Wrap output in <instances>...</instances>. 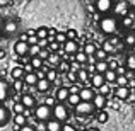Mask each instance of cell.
<instances>
[{
  "mask_svg": "<svg viewBox=\"0 0 135 131\" xmlns=\"http://www.w3.org/2000/svg\"><path fill=\"white\" fill-rule=\"evenodd\" d=\"M94 88L92 87H80L79 90V97L80 101H92V97H94Z\"/></svg>",
  "mask_w": 135,
  "mask_h": 131,
  "instance_id": "11",
  "label": "cell"
},
{
  "mask_svg": "<svg viewBox=\"0 0 135 131\" xmlns=\"http://www.w3.org/2000/svg\"><path fill=\"white\" fill-rule=\"evenodd\" d=\"M22 70H24V73H29V72H34V68L31 66V63H26V65L22 66Z\"/></svg>",
  "mask_w": 135,
  "mask_h": 131,
  "instance_id": "52",
  "label": "cell"
},
{
  "mask_svg": "<svg viewBox=\"0 0 135 131\" xmlns=\"http://www.w3.org/2000/svg\"><path fill=\"white\" fill-rule=\"evenodd\" d=\"M62 131H79V129L72 124H62Z\"/></svg>",
  "mask_w": 135,
  "mask_h": 131,
  "instance_id": "49",
  "label": "cell"
},
{
  "mask_svg": "<svg viewBox=\"0 0 135 131\" xmlns=\"http://www.w3.org/2000/svg\"><path fill=\"white\" fill-rule=\"evenodd\" d=\"M10 2H12V0H0V7H5V5H9Z\"/></svg>",
  "mask_w": 135,
  "mask_h": 131,
  "instance_id": "55",
  "label": "cell"
},
{
  "mask_svg": "<svg viewBox=\"0 0 135 131\" xmlns=\"http://www.w3.org/2000/svg\"><path fill=\"white\" fill-rule=\"evenodd\" d=\"M34 34H36L38 39H41V38H46V36H48V27H38V29L34 31Z\"/></svg>",
  "mask_w": 135,
  "mask_h": 131,
  "instance_id": "40",
  "label": "cell"
},
{
  "mask_svg": "<svg viewBox=\"0 0 135 131\" xmlns=\"http://www.w3.org/2000/svg\"><path fill=\"white\" fill-rule=\"evenodd\" d=\"M111 7H113V0H94V9L99 14L111 12Z\"/></svg>",
  "mask_w": 135,
  "mask_h": 131,
  "instance_id": "6",
  "label": "cell"
},
{
  "mask_svg": "<svg viewBox=\"0 0 135 131\" xmlns=\"http://www.w3.org/2000/svg\"><path fill=\"white\" fill-rule=\"evenodd\" d=\"M29 63H31V66H33L34 70H36V68H41V66H43V60H41L38 55H36V56H31V58H29Z\"/></svg>",
  "mask_w": 135,
  "mask_h": 131,
  "instance_id": "31",
  "label": "cell"
},
{
  "mask_svg": "<svg viewBox=\"0 0 135 131\" xmlns=\"http://www.w3.org/2000/svg\"><path fill=\"white\" fill-rule=\"evenodd\" d=\"M125 68L127 70H135V58H133V55L127 56V66Z\"/></svg>",
  "mask_w": 135,
  "mask_h": 131,
  "instance_id": "42",
  "label": "cell"
},
{
  "mask_svg": "<svg viewBox=\"0 0 135 131\" xmlns=\"http://www.w3.org/2000/svg\"><path fill=\"white\" fill-rule=\"evenodd\" d=\"M67 97H69V88L63 87V85L55 92V99H56V102H65V101H67Z\"/></svg>",
  "mask_w": 135,
  "mask_h": 131,
  "instance_id": "18",
  "label": "cell"
},
{
  "mask_svg": "<svg viewBox=\"0 0 135 131\" xmlns=\"http://www.w3.org/2000/svg\"><path fill=\"white\" fill-rule=\"evenodd\" d=\"M9 94H10V85L5 82V80L0 78V102L5 101V99L9 97Z\"/></svg>",
  "mask_w": 135,
  "mask_h": 131,
  "instance_id": "15",
  "label": "cell"
},
{
  "mask_svg": "<svg viewBox=\"0 0 135 131\" xmlns=\"http://www.w3.org/2000/svg\"><path fill=\"white\" fill-rule=\"evenodd\" d=\"M98 94H103V95H106V97H108V95L111 94V88H109V83H108V82H104L103 85H99V87H98Z\"/></svg>",
  "mask_w": 135,
  "mask_h": 131,
  "instance_id": "37",
  "label": "cell"
},
{
  "mask_svg": "<svg viewBox=\"0 0 135 131\" xmlns=\"http://www.w3.org/2000/svg\"><path fill=\"white\" fill-rule=\"evenodd\" d=\"M92 56L96 58V61H98V60H108V53H106L103 48H96V51H94Z\"/></svg>",
  "mask_w": 135,
  "mask_h": 131,
  "instance_id": "32",
  "label": "cell"
},
{
  "mask_svg": "<svg viewBox=\"0 0 135 131\" xmlns=\"http://www.w3.org/2000/svg\"><path fill=\"white\" fill-rule=\"evenodd\" d=\"M87 10H89L91 14H94V12H96V9H94V5H92V3H87Z\"/></svg>",
  "mask_w": 135,
  "mask_h": 131,
  "instance_id": "54",
  "label": "cell"
},
{
  "mask_svg": "<svg viewBox=\"0 0 135 131\" xmlns=\"http://www.w3.org/2000/svg\"><path fill=\"white\" fill-rule=\"evenodd\" d=\"M77 116H91L94 112V106L91 101H79V104L74 106Z\"/></svg>",
  "mask_w": 135,
  "mask_h": 131,
  "instance_id": "4",
  "label": "cell"
},
{
  "mask_svg": "<svg viewBox=\"0 0 135 131\" xmlns=\"http://www.w3.org/2000/svg\"><path fill=\"white\" fill-rule=\"evenodd\" d=\"M45 78L48 80V82H56V78H58V73H56V68H48L45 72Z\"/></svg>",
  "mask_w": 135,
  "mask_h": 131,
  "instance_id": "27",
  "label": "cell"
},
{
  "mask_svg": "<svg viewBox=\"0 0 135 131\" xmlns=\"http://www.w3.org/2000/svg\"><path fill=\"white\" fill-rule=\"evenodd\" d=\"M48 55H50L48 48H40V51H38V56H40V58L43 60V61H45L46 58H48Z\"/></svg>",
  "mask_w": 135,
  "mask_h": 131,
  "instance_id": "44",
  "label": "cell"
},
{
  "mask_svg": "<svg viewBox=\"0 0 135 131\" xmlns=\"http://www.w3.org/2000/svg\"><path fill=\"white\" fill-rule=\"evenodd\" d=\"M101 48H103V49H104V51H106V53H108V55H115V53H116V49H115V46H113L111 43H109V41H108V39H106V41H103V46H101Z\"/></svg>",
  "mask_w": 135,
  "mask_h": 131,
  "instance_id": "35",
  "label": "cell"
},
{
  "mask_svg": "<svg viewBox=\"0 0 135 131\" xmlns=\"http://www.w3.org/2000/svg\"><path fill=\"white\" fill-rule=\"evenodd\" d=\"M62 48H63V53L65 55H74L75 51H79V43H77V39H67L65 43L62 44Z\"/></svg>",
  "mask_w": 135,
  "mask_h": 131,
  "instance_id": "8",
  "label": "cell"
},
{
  "mask_svg": "<svg viewBox=\"0 0 135 131\" xmlns=\"http://www.w3.org/2000/svg\"><path fill=\"white\" fill-rule=\"evenodd\" d=\"M34 87H36L38 92H43V94H46V92L50 90V87H51V82H48L46 78H40V80L36 82V85H34Z\"/></svg>",
  "mask_w": 135,
  "mask_h": 131,
  "instance_id": "17",
  "label": "cell"
},
{
  "mask_svg": "<svg viewBox=\"0 0 135 131\" xmlns=\"http://www.w3.org/2000/svg\"><path fill=\"white\" fill-rule=\"evenodd\" d=\"M122 26L123 27H127L128 31H133V27H135V22H133V14L128 10V14L127 15H123L122 17Z\"/></svg>",
  "mask_w": 135,
  "mask_h": 131,
  "instance_id": "14",
  "label": "cell"
},
{
  "mask_svg": "<svg viewBox=\"0 0 135 131\" xmlns=\"http://www.w3.org/2000/svg\"><path fill=\"white\" fill-rule=\"evenodd\" d=\"M2 29L5 34H14L17 33V22L16 20H7V22H2Z\"/></svg>",
  "mask_w": 135,
  "mask_h": 131,
  "instance_id": "16",
  "label": "cell"
},
{
  "mask_svg": "<svg viewBox=\"0 0 135 131\" xmlns=\"http://www.w3.org/2000/svg\"><path fill=\"white\" fill-rule=\"evenodd\" d=\"M55 102H56L55 95L50 94V95H46V97H45V102H43V104H45V106H48V107H53V106H55Z\"/></svg>",
  "mask_w": 135,
  "mask_h": 131,
  "instance_id": "41",
  "label": "cell"
},
{
  "mask_svg": "<svg viewBox=\"0 0 135 131\" xmlns=\"http://www.w3.org/2000/svg\"><path fill=\"white\" fill-rule=\"evenodd\" d=\"M104 82H106V80H104V75H103V73L94 72V73H91V75H89V83H91L92 88H98L99 85H103Z\"/></svg>",
  "mask_w": 135,
  "mask_h": 131,
  "instance_id": "9",
  "label": "cell"
},
{
  "mask_svg": "<svg viewBox=\"0 0 135 131\" xmlns=\"http://www.w3.org/2000/svg\"><path fill=\"white\" fill-rule=\"evenodd\" d=\"M0 27H2V19H0Z\"/></svg>",
  "mask_w": 135,
  "mask_h": 131,
  "instance_id": "57",
  "label": "cell"
},
{
  "mask_svg": "<svg viewBox=\"0 0 135 131\" xmlns=\"http://www.w3.org/2000/svg\"><path fill=\"white\" fill-rule=\"evenodd\" d=\"M27 48H29V44L26 43V41H16V44H14V51H16L17 56H24L27 55Z\"/></svg>",
  "mask_w": 135,
  "mask_h": 131,
  "instance_id": "12",
  "label": "cell"
},
{
  "mask_svg": "<svg viewBox=\"0 0 135 131\" xmlns=\"http://www.w3.org/2000/svg\"><path fill=\"white\" fill-rule=\"evenodd\" d=\"M96 48H98V46H96L94 43H86V46L82 48V51L86 53L87 56H92V55H94V51H96Z\"/></svg>",
  "mask_w": 135,
  "mask_h": 131,
  "instance_id": "36",
  "label": "cell"
},
{
  "mask_svg": "<svg viewBox=\"0 0 135 131\" xmlns=\"http://www.w3.org/2000/svg\"><path fill=\"white\" fill-rule=\"evenodd\" d=\"M77 82H82V83H89V72L86 68H80L77 72Z\"/></svg>",
  "mask_w": 135,
  "mask_h": 131,
  "instance_id": "23",
  "label": "cell"
},
{
  "mask_svg": "<svg viewBox=\"0 0 135 131\" xmlns=\"http://www.w3.org/2000/svg\"><path fill=\"white\" fill-rule=\"evenodd\" d=\"M128 10H130V3L127 2V0H118V2L113 3V7H111V12L115 14V17L127 15V14H128Z\"/></svg>",
  "mask_w": 135,
  "mask_h": 131,
  "instance_id": "5",
  "label": "cell"
},
{
  "mask_svg": "<svg viewBox=\"0 0 135 131\" xmlns=\"http://www.w3.org/2000/svg\"><path fill=\"white\" fill-rule=\"evenodd\" d=\"M125 72H127V68H125V66H122V65H118L115 68V73H116V75H125Z\"/></svg>",
  "mask_w": 135,
  "mask_h": 131,
  "instance_id": "48",
  "label": "cell"
},
{
  "mask_svg": "<svg viewBox=\"0 0 135 131\" xmlns=\"http://www.w3.org/2000/svg\"><path fill=\"white\" fill-rule=\"evenodd\" d=\"M96 119H98V123H106L108 121V112L103 111V109H99V112L96 114Z\"/></svg>",
  "mask_w": 135,
  "mask_h": 131,
  "instance_id": "39",
  "label": "cell"
},
{
  "mask_svg": "<svg viewBox=\"0 0 135 131\" xmlns=\"http://www.w3.org/2000/svg\"><path fill=\"white\" fill-rule=\"evenodd\" d=\"M9 118H10L9 109H7L5 106H0V128H2V126H5L7 123H9Z\"/></svg>",
  "mask_w": 135,
  "mask_h": 131,
  "instance_id": "20",
  "label": "cell"
},
{
  "mask_svg": "<svg viewBox=\"0 0 135 131\" xmlns=\"http://www.w3.org/2000/svg\"><path fill=\"white\" fill-rule=\"evenodd\" d=\"M79 101H80L79 94H69V97H67V101H65V104H67V107H74V106L79 104Z\"/></svg>",
  "mask_w": 135,
  "mask_h": 131,
  "instance_id": "24",
  "label": "cell"
},
{
  "mask_svg": "<svg viewBox=\"0 0 135 131\" xmlns=\"http://www.w3.org/2000/svg\"><path fill=\"white\" fill-rule=\"evenodd\" d=\"M106 63H108L109 70H115L116 66H118V61H116V60H106Z\"/></svg>",
  "mask_w": 135,
  "mask_h": 131,
  "instance_id": "47",
  "label": "cell"
},
{
  "mask_svg": "<svg viewBox=\"0 0 135 131\" xmlns=\"http://www.w3.org/2000/svg\"><path fill=\"white\" fill-rule=\"evenodd\" d=\"M106 101H108V97H106V95L98 94V92H96L91 102H92V106H94V109H103L106 106Z\"/></svg>",
  "mask_w": 135,
  "mask_h": 131,
  "instance_id": "10",
  "label": "cell"
},
{
  "mask_svg": "<svg viewBox=\"0 0 135 131\" xmlns=\"http://www.w3.org/2000/svg\"><path fill=\"white\" fill-rule=\"evenodd\" d=\"M10 87L14 88V92H17V94H22V88H24V82H22V78L14 80V82L10 83Z\"/></svg>",
  "mask_w": 135,
  "mask_h": 131,
  "instance_id": "29",
  "label": "cell"
},
{
  "mask_svg": "<svg viewBox=\"0 0 135 131\" xmlns=\"http://www.w3.org/2000/svg\"><path fill=\"white\" fill-rule=\"evenodd\" d=\"M22 82L26 83V85H36L38 82V77L34 72H29V73H24L22 75Z\"/></svg>",
  "mask_w": 135,
  "mask_h": 131,
  "instance_id": "21",
  "label": "cell"
},
{
  "mask_svg": "<svg viewBox=\"0 0 135 131\" xmlns=\"http://www.w3.org/2000/svg\"><path fill=\"white\" fill-rule=\"evenodd\" d=\"M51 112H53V116H55V119H58V121H67L69 116H70L69 107H67L65 102H55Z\"/></svg>",
  "mask_w": 135,
  "mask_h": 131,
  "instance_id": "2",
  "label": "cell"
},
{
  "mask_svg": "<svg viewBox=\"0 0 135 131\" xmlns=\"http://www.w3.org/2000/svg\"><path fill=\"white\" fill-rule=\"evenodd\" d=\"M56 70L62 72V73H67L69 72V61H67V60H60V63L56 65Z\"/></svg>",
  "mask_w": 135,
  "mask_h": 131,
  "instance_id": "38",
  "label": "cell"
},
{
  "mask_svg": "<svg viewBox=\"0 0 135 131\" xmlns=\"http://www.w3.org/2000/svg\"><path fill=\"white\" fill-rule=\"evenodd\" d=\"M26 43L27 44H36L38 43V38H36V34H31V36H27V39H26Z\"/></svg>",
  "mask_w": 135,
  "mask_h": 131,
  "instance_id": "46",
  "label": "cell"
},
{
  "mask_svg": "<svg viewBox=\"0 0 135 131\" xmlns=\"http://www.w3.org/2000/svg\"><path fill=\"white\" fill-rule=\"evenodd\" d=\"M24 111H26V107L22 106V102L14 101V104H12V112L14 114H24Z\"/></svg>",
  "mask_w": 135,
  "mask_h": 131,
  "instance_id": "28",
  "label": "cell"
},
{
  "mask_svg": "<svg viewBox=\"0 0 135 131\" xmlns=\"http://www.w3.org/2000/svg\"><path fill=\"white\" fill-rule=\"evenodd\" d=\"M106 70H108V63H106V60H98V61H94V72L104 73Z\"/></svg>",
  "mask_w": 135,
  "mask_h": 131,
  "instance_id": "22",
  "label": "cell"
},
{
  "mask_svg": "<svg viewBox=\"0 0 135 131\" xmlns=\"http://www.w3.org/2000/svg\"><path fill=\"white\" fill-rule=\"evenodd\" d=\"M65 36H67V39H77V31L75 29H67V33H65Z\"/></svg>",
  "mask_w": 135,
  "mask_h": 131,
  "instance_id": "45",
  "label": "cell"
},
{
  "mask_svg": "<svg viewBox=\"0 0 135 131\" xmlns=\"http://www.w3.org/2000/svg\"><path fill=\"white\" fill-rule=\"evenodd\" d=\"M36 44L40 46V48H46V46H48V39H46V38H41V39H38Z\"/></svg>",
  "mask_w": 135,
  "mask_h": 131,
  "instance_id": "50",
  "label": "cell"
},
{
  "mask_svg": "<svg viewBox=\"0 0 135 131\" xmlns=\"http://www.w3.org/2000/svg\"><path fill=\"white\" fill-rule=\"evenodd\" d=\"M50 118H51V107L45 104L34 106V119L36 121H48Z\"/></svg>",
  "mask_w": 135,
  "mask_h": 131,
  "instance_id": "3",
  "label": "cell"
},
{
  "mask_svg": "<svg viewBox=\"0 0 135 131\" xmlns=\"http://www.w3.org/2000/svg\"><path fill=\"white\" fill-rule=\"evenodd\" d=\"M45 131H62V121H58V119L45 121Z\"/></svg>",
  "mask_w": 135,
  "mask_h": 131,
  "instance_id": "13",
  "label": "cell"
},
{
  "mask_svg": "<svg viewBox=\"0 0 135 131\" xmlns=\"http://www.w3.org/2000/svg\"><path fill=\"white\" fill-rule=\"evenodd\" d=\"M19 101L22 102V106L26 109H34V106H36V97H34L33 94H29V92H26V94H21Z\"/></svg>",
  "mask_w": 135,
  "mask_h": 131,
  "instance_id": "7",
  "label": "cell"
},
{
  "mask_svg": "<svg viewBox=\"0 0 135 131\" xmlns=\"http://www.w3.org/2000/svg\"><path fill=\"white\" fill-rule=\"evenodd\" d=\"M17 131H36V129H34L31 124H24V126H21V128L17 129Z\"/></svg>",
  "mask_w": 135,
  "mask_h": 131,
  "instance_id": "51",
  "label": "cell"
},
{
  "mask_svg": "<svg viewBox=\"0 0 135 131\" xmlns=\"http://www.w3.org/2000/svg\"><path fill=\"white\" fill-rule=\"evenodd\" d=\"M10 77H12L14 80H17V78H22V75H24V70H22V66H12L10 68V73H9Z\"/></svg>",
  "mask_w": 135,
  "mask_h": 131,
  "instance_id": "26",
  "label": "cell"
},
{
  "mask_svg": "<svg viewBox=\"0 0 135 131\" xmlns=\"http://www.w3.org/2000/svg\"><path fill=\"white\" fill-rule=\"evenodd\" d=\"M103 75H104V80H106V82H108V83H113V82H115V78H116V73H115V70H106V72L104 73H103Z\"/></svg>",
  "mask_w": 135,
  "mask_h": 131,
  "instance_id": "34",
  "label": "cell"
},
{
  "mask_svg": "<svg viewBox=\"0 0 135 131\" xmlns=\"http://www.w3.org/2000/svg\"><path fill=\"white\" fill-rule=\"evenodd\" d=\"M82 131H99L98 128H94V126H86V128H84Z\"/></svg>",
  "mask_w": 135,
  "mask_h": 131,
  "instance_id": "53",
  "label": "cell"
},
{
  "mask_svg": "<svg viewBox=\"0 0 135 131\" xmlns=\"http://www.w3.org/2000/svg\"><path fill=\"white\" fill-rule=\"evenodd\" d=\"M99 29L101 33L108 34V36H113L118 31V20H116L115 15H103L99 19Z\"/></svg>",
  "mask_w": 135,
  "mask_h": 131,
  "instance_id": "1",
  "label": "cell"
},
{
  "mask_svg": "<svg viewBox=\"0 0 135 131\" xmlns=\"http://www.w3.org/2000/svg\"><path fill=\"white\" fill-rule=\"evenodd\" d=\"M5 58V51H3V49H0V60H3Z\"/></svg>",
  "mask_w": 135,
  "mask_h": 131,
  "instance_id": "56",
  "label": "cell"
},
{
  "mask_svg": "<svg viewBox=\"0 0 135 131\" xmlns=\"http://www.w3.org/2000/svg\"><path fill=\"white\" fill-rule=\"evenodd\" d=\"M55 41H56V43H60V44H63V43L67 41L65 33H58V31H56V34H55Z\"/></svg>",
  "mask_w": 135,
  "mask_h": 131,
  "instance_id": "43",
  "label": "cell"
},
{
  "mask_svg": "<svg viewBox=\"0 0 135 131\" xmlns=\"http://www.w3.org/2000/svg\"><path fill=\"white\" fill-rule=\"evenodd\" d=\"M123 44L128 46V48H132V46L135 44V34H133V31H130V33L123 38Z\"/></svg>",
  "mask_w": 135,
  "mask_h": 131,
  "instance_id": "30",
  "label": "cell"
},
{
  "mask_svg": "<svg viewBox=\"0 0 135 131\" xmlns=\"http://www.w3.org/2000/svg\"><path fill=\"white\" fill-rule=\"evenodd\" d=\"M74 60H75L77 63H80V65H84V63H87V55L82 51V49H79V51H75L74 53Z\"/></svg>",
  "mask_w": 135,
  "mask_h": 131,
  "instance_id": "25",
  "label": "cell"
},
{
  "mask_svg": "<svg viewBox=\"0 0 135 131\" xmlns=\"http://www.w3.org/2000/svg\"><path fill=\"white\" fill-rule=\"evenodd\" d=\"M14 124L16 126H24L27 124V119L24 114H14Z\"/></svg>",
  "mask_w": 135,
  "mask_h": 131,
  "instance_id": "33",
  "label": "cell"
},
{
  "mask_svg": "<svg viewBox=\"0 0 135 131\" xmlns=\"http://www.w3.org/2000/svg\"><path fill=\"white\" fill-rule=\"evenodd\" d=\"M130 90H132L130 87H116V90H115V95H116V99H120V101H125V99L128 97Z\"/></svg>",
  "mask_w": 135,
  "mask_h": 131,
  "instance_id": "19",
  "label": "cell"
}]
</instances>
